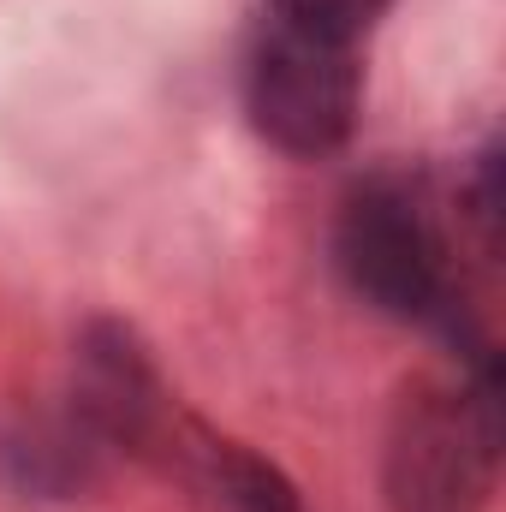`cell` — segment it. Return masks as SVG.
<instances>
[{"label":"cell","instance_id":"obj_1","mask_svg":"<svg viewBox=\"0 0 506 512\" xmlns=\"http://www.w3.org/2000/svg\"><path fill=\"white\" fill-rule=\"evenodd\" d=\"M334 262L346 286L376 304L393 322H429L447 340L471 346L477 358H495L471 322H465V292H459V256L453 233L441 221V203L423 179L411 173H370L352 185L334 221Z\"/></svg>","mask_w":506,"mask_h":512},{"label":"cell","instance_id":"obj_2","mask_svg":"<svg viewBox=\"0 0 506 512\" xmlns=\"http://www.w3.org/2000/svg\"><path fill=\"white\" fill-rule=\"evenodd\" d=\"M501 471V364L477 382H417L399 393L381 435L387 512H489Z\"/></svg>","mask_w":506,"mask_h":512},{"label":"cell","instance_id":"obj_3","mask_svg":"<svg viewBox=\"0 0 506 512\" xmlns=\"http://www.w3.org/2000/svg\"><path fill=\"white\" fill-rule=\"evenodd\" d=\"M364 108V66L352 42L298 30L286 18H262L245 54V114L262 143L280 155L316 161L346 149Z\"/></svg>","mask_w":506,"mask_h":512},{"label":"cell","instance_id":"obj_4","mask_svg":"<svg viewBox=\"0 0 506 512\" xmlns=\"http://www.w3.org/2000/svg\"><path fill=\"white\" fill-rule=\"evenodd\" d=\"M66 417L102 447V453H143L167 429V382L149 358V346L126 322L102 316L78 334L72 352V393Z\"/></svg>","mask_w":506,"mask_h":512},{"label":"cell","instance_id":"obj_5","mask_svg":"<svg viewBox=\"0 0 506 512\" xmlns=\"http://www.w3.org/2000/svg\"><path fill=\"white\" fill-rule=\"evenodd\" d=\"M102 465H108V453H102L66 411H54V417H42V423H24V429H12V435L0 441V471L12 477V489L48 495V501L84 495V489L102 477Z\"/></svg>","mask_w":506,"mask_h":512},{"label":"cell","instance_id":"obj_6","mask_svg":"<svg viewBox=\"0 0 506 512\" xmlns=\"http://www.w3.org/2000/svg\"><path fill=\"white\" fill-rule=\"evenodd\" d=\"M203 483L227 512H304L292 477L239 441H203Z\"/></svg>","mask_w":506,"mask_h":512},{"label":"cell","instance_id":"obj_7","mask_svg":"<svg viewBox=\"0 0 506 512\" xmlns=\"http://www.w3.org/2000/svg\"><path fill=\"white\" fill-rule=\"evenodd\" d=\"M393 0H268V18H286L298 30H316V36H334V42H364L387 18Z\"/></svg>","mask_w":506,"mask_h":512}]
</instances>
